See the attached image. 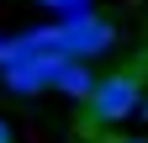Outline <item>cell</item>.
<instances>
[{"label": "cell", "instance_id": "cell-1", "mask_svg": "<svg viewBox=\"0 0 148 143\" xmlns=\"http://www.w3.org/2000/svg\"><path fill=\"white\" fill-rule=\"evenodd\" d=\"M143 101V69L127 64V69H111V74H95V85L85 90L79 101V127L95 133V127H111V122L132 117Z\"/></svg>", "mask_w": 148, "mask_h": 143}, {"label": "cell", "instance_id": "cell-2", "mask_svg": "<svg viewBox=\"0 0 148 143\" xmlns=\"http://www.w3.org/2000/svg\"><path fill=\"white\" fill-rule=\"evenodd\" d=\"M32 43L64 53V58H95V53H106L111 43H116V27L101 21L95 11H74V16H64V21L32 27Z\"/></svg>", "mask_w": 148, "mask_h": 143}, {"label": "cell", "instance_id": "cell-3", "mask_svg": "<svg viewBox=\"0 0 148 143\" xmlns=\"http://www.w3.org/2000/svg\"><path fill=\"white\" fill-rule=\"evenodd\" d=\"M95 85V69H90V58H58L48 74V90H58L69 101H85V90Z\"/></svg>", "mask_w": 148, "mask_h": 143}, {"label": "cell", "instance_id": "cell-4", "mask_svg": "<svg viewBox=\"0 0 148 143\" xmlns=\"http://www.w3.org/2000/svg\"><path fill=\"white\" fill-rule=\"evenodd\" d=\"M37 6H48L58 16H74V11H90V0H37Z\"/></svg>", "mask_w": 148, "mask_h": 143}, {"label": "cell", "instance_id": "cell-5", "mask_svg": "<svg viewBox=\"0 0 148 143\" xmlns=\"http://www.w3.org/2000/svg\"><path fill=\"white\" fill-rule=\"evenodd\" d=\"M101 143H148V138H101Z\"/></svg>", "mask_w": 148, "mask_h": 143}, {"label": "cell", "instance_id": "cell-6", "mask_svg": "<svg viewBox=\"0 0 148 143\" xmlns=\"http://www.w3.org/2000/svg\"><path fill=\"white\" fill-rule=\"evenodd\" d=\"M138 69H143V74H148V48H143V53H138Z\"/></svg>", "mask_w": 148, "mask_h": 143}, {"label": "cell", "instance_id": "cell-7", "mask_svg": "<svg viewBox=\"0 0 148 143\" xmlns=\"http://www.w3.org/2000/svg\"><path fill=\"white\" fill-rule=\"evenodd\" d=\"M0 143H11V127H5V122H0Z\"/></svg>", "mask_w": 148, "mask_h": 143}, {"label": "cell", "instance_id": "cell-8", "mask_svg": "<svg viewBox=\"0 0 148 143\" xmlns=\"http://www.w3.org/2000/svg\"><path fill=\"white\" fill-rule=\"evenodd\" d=\"M138 111H143V122H148V101H138Z\"/></svg>", "mask_w": 148, "mask_h": 143}]
</instances>
